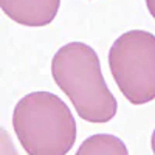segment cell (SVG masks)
<instances>
[{
    "label": "cell",
    "mask_w": 155,
    "mask_h": 155,
    "mask_svg": "<svg viewBox=\"0 0 155 155\" xmlns=\"http://www.w3.org/2000/svg\"><path fill=\"white\" fill-rule=\"evenodd\" d=\"M51 76L73 102L76 113L88 123H109L118 102L101 71L96 51L84 42L61 47L51 59Z\"/></svg>",
    "instance_id": "cell-1"
},
{
    "label": "cell",
    "mask_w": 155,
    "mask_h": 155,
    "mask_svg": "<svg viewBox=\"0 0 155 155\" xmlns=\"http://www.w3.org/2000/svg\"><path fill=\"white\" fill-rule=\"evenodd\" d=\"M12 127L28 155H67L76 141L71 110L51 92H33L19 99Z\"/></svg>",
    "instance_id": "cell-2"
},
{
    "label": "cell",
    "mask_w": 155,
    "mask_h": 155,
    "mask_svg": "<svg viewBox=\"0 0 155 155\" xmlns=\"http://www.w3.org/2000/svg\"><path fill=\"white\" fill-rule=\"evenodd\" d=\"M109 67L124 98L134 106L155 99V34L132 30L109 51Z\"/></svg>",
    "instance_id": "cell-3"
},
{
    "label": "cell",
    "mask_w": 155,
    "mask_h": 155,
    "mask_svg": "<svg viewBox=\"0 0 155 155\" xmlns=\"http://www.w3.org/2000/svg\"><path fill=\"white\" fill-rule=\"evenodd\" d=\"M5 14L23 27H47L54 20L61 0H0Z\"/></svg>",
    "instance_id": "cell-4"
},
{
    "label": "cell",
    "mask_w": 155,
    "mask_h": 155,
    "mask_svg": "<svg viewBox=\"0 0 155 155\" xmlns=\"http://www.w3.org/2000/svg\"><path fill=\"white\" fill-rule=\"evenodd\" d=\"M74 155H129V150L118 137L96 134L85 138Z\"/></svg>",
    "instance_id": "cell-5"
},
{
    "label": "cell",
    "mask_w": 155,
    "mask_h": 155,
    "mask_svg": "<svg viewBox=\"0 0 155 155\" xmlns=\"http://www.w3.org/2000/svg\"><path fill=\"white\" fill-rule=\"evenodd\" d=\"M146 6H147V11L150 12V16L155 19V0H146Z\"/></svg>",
    "instance_id": "cell-6"
},
{
    "label": "cell",
    "mask_w": 155,
    "mask_h": 155,
    "mask_svg": "<svg viewBox=\"0 0 155 155\" xmlns=\"http://www.w3.org/2000/svg\"><path fill=\"white\" fill-rule=\"evenodd\" d=\"M150 146H152V152L155 155V129H153V132H152V138H150Z\"/></svg>",
    "instance_id": "cell-7"
}]
</instances>
